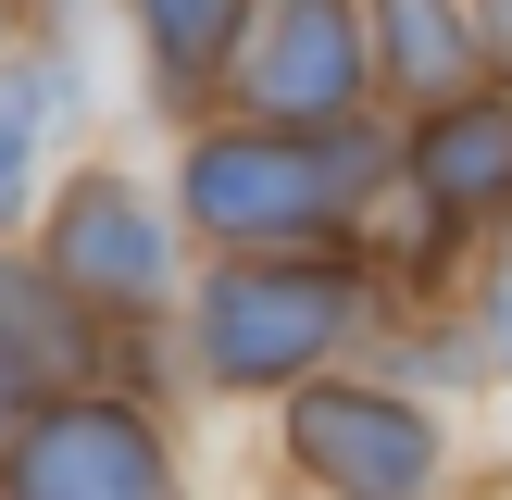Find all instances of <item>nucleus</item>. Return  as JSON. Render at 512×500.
Here are the masks:
<instances>
[{
  "label": "nucleus",
  "instance_id": "obj_4",
  "mask_svg": "<svg viewBox=\"0 0 512 500\" xmlns=\"http://www.w3.org/2000/svg\"><path fill=\"white\" fill-rule=\"evenodd\" d=\"M50 288L75 300V313H163L175 300V225L150 188H125V175H75L63 200H50Z\"/></svg>",
  "mask_w": 512,
  "mask_h": 500
},
{
  "label": "nucleus",
  "instance_id": "obj_2",
  "mask_svg": "<svg viewBox=\"0 0 512 500\" xmlns=\"http://www.w3.org/2000/svg\"><path fill=\"white\" fill-rule=\"evenodd\" d=\"M350 325H363V275L250 250L200 288V363H213V388H313Z\"/></svg>",
  "mask_w": 512,
  "mask_h": 500
},
{
  "label": "nucleus",
  "instance_id": "obj_7",
  "mask_svg": "<svg viewBox=\"0 0 512 500\" xmlns=\"http://www.w3.org/2000/svg\"><path fill=\"white\" fill-rule=\"evenodd\" d=\"M88 363H100V325L75 313L50 275L0 263V438H13L25 413H50V400H75Z\"/></svg>",
  "mask_w": 512,
  "mask_h": 500
},
{
  "label": "nucleus",
  "instance_id": "obj_6",
  "mask_svg": "<svg viewBox=\"0 0 512 500\" xmlns=\"http://www.w3.org/2000/svg\"><path fill=\"white\" fill-rule=\"evenodd\" d=\"M250 100H263V125H288V138L350 125V100H363V38H350L338 0H275L263 50H250Z\"/></svg>",
  "mask_w": 512,
  "mask_h": 500
},
{
  "label": "nucleus",
  "instance_id": "obj_1",
  "mask_svg": "<svg viewBox=\"0 0 512 500\" xmlns=\"http://www.w3.org/2000/svg\"><path fill=\"white\" fill-rule=\"evenodd\" d=\"M375 188V150L350 125L325 138H288V125H238V138H200L188 150V213L238 250H300L325 225H350Z\"/></svg>",
  "mask_w": 512,
  "mask_h": 500
},
{
  "label": "nucleus",
  "instance_id": "obj_13",
  "mask_svg": "<svg viewBox=\"0 0 512 500\" xmlns=\"http://www.w3.org/2000/svg\"><path fill=\"white\" fill-rule=\"evenodd\" d=\"M488 338H500V363H512V263H500V300H488Z\"/></svg>",
  "mask_w": 512,
  "mask_h": 500
},
{
  "label": "nucleus",
  "instance_id": "obj_5",
  "mask_svg": "<svg viewBox=\"0 0 512 500\" xmlns=\"http://www.w3.org/2000/svg\"><path fill=\"white\" fill-rule=\"evenodd\" d=\"M288 463L313 475L325 500H425L438 488V425L400 388H338V375H313V388L288 400Z\"/></svg>",
  "mask_w": 512,
  "mask_h": 500
},
{
  "label": "nucleus",
  "instance_id": "obj_9",
  "mask_svg": "<svg viewBox=\"0 0 512 500\" xmlns=\"http://www.w3.org/2000/svg\"><path fill=\"white\" fill-rule=\"evenodd\" d=\"M63 100H75L63 63H0V225H25V200H38V163H50V138H63Z\"/></svg>",
  "mask_w": 512,
  "mask_h": 500
},
{
  "label": "nucleus",
  "instance_id": "obj_8",
  "mask_svg": "<svg viewBox=\"0 0 512 500\" xmlns=\"http://www.w3.org/2000/svg\"><path fill=\"white\" fill-rule=\"evenodd\" d=\"M413 175L438 213H488V200H512V100H438L413 138Z\"/></svg>",
  "mask_w": 512,
  "mask_h": 500
},
{
  "label": "nucleus",
  "instance_id": "obj_11",
  "mask_svg": "<svg viewBox=\"0 0 512 500\" xmlns=\"http://www.w3.org/2000/svg\"><path fill=\"white\" fill-rule=\"evenodd\" d=\"M388 75L425 100H463L475 38H463V0H388Z\"/></svg>",
  "mask_w": 512,
  "mask_h": 500
},
{
  "label": "nucleus",
  "instance_id": "obj_10",
  "mask_svg": "<svg viewBox=\"0 0 512 500\" xmlns=\"http://www.w3.org/2000/svg\"><path fill=\"white\" fill-rule=\"evenodd\" d=\"M238 25H250V0H138V38H150V63H163V88H213L225 50H238Z\"/></svg>",
  "mask_w": 512,
  "mask_h": 500
},
{
  "label": "nucleus",
  "instance_id": "obj_3",
  "mask_svg": "<svg viewBox=\"0 0 512 500\" xmlns=\"http://www.w3.org/2000/svg\"><path fill=\"white\" fill-rule=\"evenodd\" d=\"M0 500H175V463L150 438V413L75 388L0 438Z\"/></svg>",
  "mask_w": 512,
  "mask_h": 500
},
{
  "label": "nucleus",
  "instance_id": "obj_12",
  "mask_svg": "<svg viewBox=\"0 0 512 500\" xmlns=\"http://www.w3.org/2000/svg\"><path fill=\"white\" fill-rule=\"evenodd\" d=\"M463 38H475V63L512 75V0H463Z\"/></svg>",
  "mask_w": 512,
  "mask_h": 500
}]
</instances>
